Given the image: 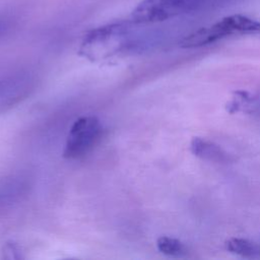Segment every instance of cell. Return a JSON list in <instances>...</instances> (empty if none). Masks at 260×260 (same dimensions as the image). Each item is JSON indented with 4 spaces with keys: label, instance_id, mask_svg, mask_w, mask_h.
<instances>
[{
    "label": "cell",
    "instance_id": "obj_6",
    "mask_svg": "<svg viewBox=\"0 0 260 260\" xmlns=\"http://www.w3.org/2000/svg\"><path fill=\"white\" fill-rule=\"evenodd\" d=\"M225 249L242 257H254L260 255V245L242 238H231L225 241Z\"/></svg>",
    "mask_w": 260,
    "mask_h": 260
},
{
    "label": "cell",
    "instance_id": "obj_3",
    "mask_svg": "<svg viewBox=\"0 0 260 260\" xmlns=\"http://www.w3.org/2000/svg\"><path fill=\"white\" fill-rule=\"evenodd\" d=\"M102 132V125L95 116L78 118L70 128L63 156L74 159L83 156L98 141Z\"/></svg>",
    "mask_w": 260,
    "mask_h": 260
},
{
    "label": "cell",
    "instance_id": "obj_1",
    "mask_svg": "<svg viewBox=\"0 0 260 260\" xmlns=\"http://www.w3.org/2000/svg\"><path fill=\"white\" fill-rule=\"evenodd\" d=\"M241 0H142L132 11L134 24L165 21L177 16L212 10Z\"/></svg>",
    "mask_w": 260,
    "mask_h": 260
},
{
    "label": "cell",
    "instance_id": "obj_8",
    "mask_svg": "<svg viewBox=\"0 0 260 260\" xmlns=\"http://www.w3.org/2000/svg\"><path fill=\"white\" fill-rule=\"evenodd\" d=\"M9 27H10V22L5 18L0 17V38L7 32Z\"/></svg>",
    "mask_w": 260,
    "mask_h": 260
},
{
    "label": "cell",
    "instance_id": "obj_7",
    "mask_svg": "<svg viewBox=\"0 0 260 260\" xmlns=\"http://www.w3.org/2000/svg\"><path fill=\"white\" fill-rule=\"evenodd\" d=\"M156 247L160 253L171 257H182L187 253L185 245L180 240L167 236L157 239Z\"/></svg>",
    "mask_w": 260,
    "mask_h": 260
},
{
    "label": "cell",
    "instance_id": "obj_5",
    "mask_svg": "<svg viewBox=\"0 0 260 260\" xmlns=\"http://www.w3.org/2000/svg\"><path fill=\"white\" fill-rule=\"evenodd\" d=\"M191 152L204 160L214 162H228L231 157L219 145L201 137H193L190 143Z\"/></svg>",
    "mask_w": 260,
    "mask_h": 260
},
{
    "label": "cell",
    "instance_id": "obj_2",
    "mask_svg": "<svg viewBox=\"0 0 260 260\" xmlns=\"http://www.w3.org/2000/svg\"><path fill=\"white\" fill-rule=\"evenodd\" d=\"M132 24L117 22L90 30L82 41L80 54L92 61L111 56L124 46Z\"/></svg>",
    "mask_w": 260,
    "mask_h": 260
},
{
    "label": "cell",
    "instance_id": "obj_4",
    "mask_svg": "<svg viewBox=\"0 0 260 260\" xmlns=\"http://www.w3.org/2000/svg\"><path fill=\"white\" fill-rule=\"evenodd\" d=\"M215 41L237 34H260V21L242 14L225 16L209 26Z\"/></svg>",
    "mask_w": 260,
    "mask_h": 260
}]
</instances>
